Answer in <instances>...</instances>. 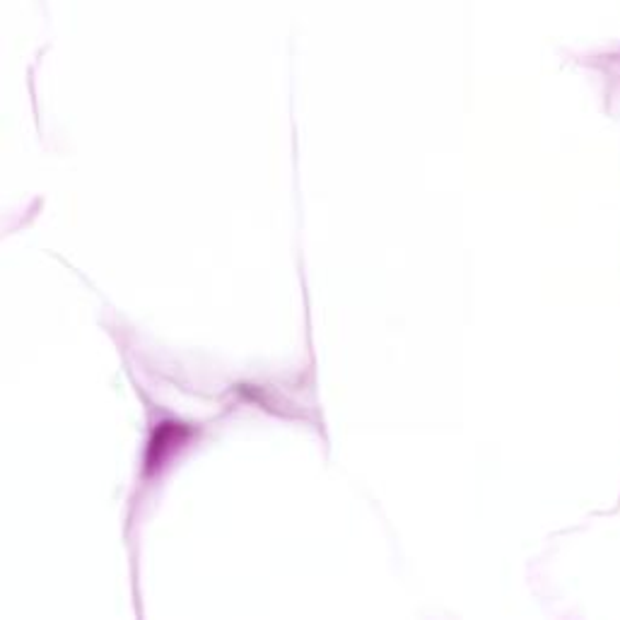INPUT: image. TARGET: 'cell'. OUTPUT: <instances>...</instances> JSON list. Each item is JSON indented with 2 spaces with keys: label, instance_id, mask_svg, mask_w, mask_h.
<instances>
[{
  "label": "cell",
  "instance_id": "obj_1",
  "mask_svg": "<svg viewBox=\"0 0 620 620\" xmlns=\"http://www.w3.org/2000/svg\"><path fill=\"white\" fill-rule=\"evenodd\" d=\"M187 430L181 428L179 422H165L160 430L155 432V440L150 442V459H148V464L155 466V464H160V461L165 459V454L172 449V444H177L181 437L179 435H184Z\"/></svg>",
  "mask_w": 620,
  "mask_h": 620
}]
</instances>
